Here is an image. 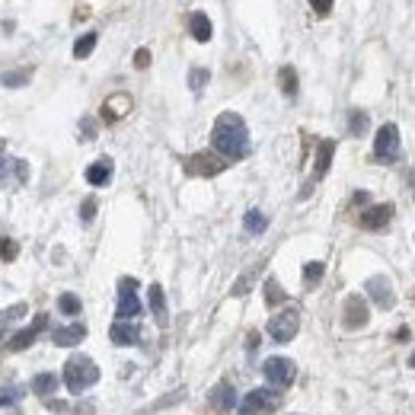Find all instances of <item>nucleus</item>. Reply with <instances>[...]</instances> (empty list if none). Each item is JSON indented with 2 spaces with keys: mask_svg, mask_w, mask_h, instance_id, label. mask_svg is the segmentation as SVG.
<instances>
[{
  "mask_svg": "<svg viewBox=\"0 0 415 415\" xmlns=\"http://www.w3.org/2000/svg\"><path fill=\"white\" fill-rule=\"evenodd\" d=\"M211 144H214V151H218L224 160H243L249 153V128H246V121H243L236 112L218 115L214 131H211Z\"/></svg>",
  "mask_w": 415,
  "mask_h": 415,
  "instance_id": "nucleus-1",
  "label": "nucleus"
},
{
  "mask_svg": "<svg viewBox=\"0 0 415 415\" xmlns=\"http://www.w3.org/2000/svg\"><path fill=\"white\" fill-rule=\"evenodd\" d=\"M99 380V368L86 355H74L64 364V384L70 393H83L86 386H93Z\"/></svg>",
  "mask_w": 415,
  "mask_h": 415,
  "instance_id": "nucleus-2",
  "label": "nucleus"
},
{
  "mask_svg": "<svg viewBox=\"0 0 415 415\" xmlns=\"http://www.w3.org/2000/svg\"><path fill=\"white\" fill-rule=\"evenodd\" d=\"M262 374H265V380L272 384V390H285V386L294 384L297 368L291 358H269V361L262 364Z\"/></svg>",
  "mask_w": 415,
  "mask_h": 415,
  "instance_id": "nucleus-3",
  "label": "nucleus"
},
{
  "mask_svg": "<svg viewBox=\"0 0 415 415\" xmlns=\"http://www.w3.org/2000/svg\"><path fill=\"white\" fill-rule=\"evenodd\" d=\"M281 406V396H278V390H249L246 393V400H243V406H240V412H246V415H269V412H275V409Z\"/></svg>",
  "mask_w": 415,
  "mask_h": 415,
  "instance_id": "nucleus-4",
  "label": "nucleus"
},
{
  "mask_svg": "<svg viewBox=\"0 0 415 415\" xmlns=\"http://www.w3.org/2000/svg\"><path fill=\"white\" fill-rule=\"evenodd\" d=\"M402 153L400 147V131H396V125H384V128L377 131V141H374V157L380 160V163H396Z\"/></svg>",
  "mask_w": 415,
  "mask_h": 415,
  "instance_id": "nucleus-5",
  "label": "nucleus"
},
{
  "mask_svg": "<svg viewBox=\"0 0 415 415\" xmlns=\"http://www.w3.org/2000/svg\"><path fill=\"white\" fill-rule=\"evenodd\" d=\"M119 319H137L141 317V301H137V281L135 278H121L119 281Z\"/></svg>",
  "mask_w": 415,
  "mask_h": 415,
  "instance_id": "nucleus-6",
  "label": "nucleus"
},
{
  "mask_svg": "<svg viewBox=\"0 0 415 415\" xmlns=\"http://www.w3.org/2000/svg\"><path fill=\"white\" fill-rule=\"evenodd\" d=\"M224 157L218 151H202V153H192L186 160V173L189 176H218L224 169Z\"/></svg>",
  "mask_w": 415,
  "mask_h": 415,
  "instance_id": "nucleus-7",
  "label": "nucleus"
},
{
  "mask_svg": "<svg viewBox=\"0 0 415 415\" xmlns=\"http://www.w3.org/2000/svg\"><path fill=\"white\" fill-rule=\"evenodd\" d=\"M297 329H301V313L297 310H285V313L269 319V335L275 342H291L297 335Z\"/></svg>",
  "mask_w": 415,
  "mask_h": 415,
  "instance_id": "nucleus-8",
  "label": "nucleus"
},
{
  "mask_svg": "<svg viewBox=\"0 0 415 415\" xmlns=\"http://www.w3.org/2000/svg\"><path fill=\"white\" fill-rule=\"evenodd\" d=\"M45 326H48V317H45V313H38V317H36V323H32V326H26L23 332H16V335H10L7 348H10V352H23V348H29L32 342L38 339V332L45 329Z\"/></svg>",
  "mask_w": 415,
  "mask_h": 415,
  "instance_id": "nucleus-9",
  "label": "nucleus"
},
{
  "mask_svg": "<svg viewBox=\"0 0 415 415\" xmlns=\"http://www.w3.org/2000/svg\"><path fill=\"white\" fill-rule=\"evenodd\" d=\"M368 294L374 297V303H377L380 310H390L393 303H396V294H393L390 281H386L384 275H374V278H368Z\"/></svg>",
  "mask_w": 415,
  "mask_h": 415,
  "instance_id": "nucleus-10",
  "label": "nucleus"
},
{
  "mask_svg": "<svg viewBox=\"0 0 415 415\" xmlns=\"http://www.w3.org/2000/svg\"><path fill=\"white\" fill-rule=\"evenodd\" d=\"M342 317H345V326L348 329H361L364 323H368V303H364V297H348L345 301V310H342Z\"/></svg>",
  "mask_w": 415,
  "mask_h": 415,
  "instance_id": "nucleus-11",
  "label": "nucleus"
},
{
  "mask_svg": "<svg viewBox=\"0 0 415 415\" xmlns=\"http://www.w3.org/2000/svg\"><path fill=\"white\" fill-rule=\"evenodd\" d=\"M393 218V204H374L361 214V227L364 230H384Z\"/></svg>",
  "mask_w": 415,
  "mask_h": 415,
  "instance_id": "nucleus-12",
  "label": "nucleus"
},
{
  "mask_svg": "<svg viewBox=\"0 0 415 415\" xmlns=\"http://www.w3.org/2000/svg\"><path fill=\"white\" fill-rule=\"evenodd\" d=\"M109 339H112L115 345H135V342L141 339V329H137V323L119 319V323H112V329H109Z\"/></svg>",
  "mask_w": 415,
  "mask_h": 415,
  "instance_id": "nucleus-13",
  "label": "nucleus"
},
{
  "mask_svg": "<svg viewBox=\"0 0 415 415\" xmlns=\"http://www.w3.org/2000/svg\"><path fill=\"white\" fill-rule=\"evenodd\" d=\"M131 112V96L128 93H115V96L106 99V106H103V119L106 121H119L121 115Z\"/></svg>",
  "mask_w": 415,
  "mask_h": 415,
  "instance_id": "nucleus-14",
  "label": "nucleus"
},
{
  "mask_svg": "<svg viewBox=\"0 0 415 415\" xmlns=\"http://www.w3.org/2000/svg\"><path fill=\"white\" fill-rule=\"evenodd\" d=\"M83 335H86V326L83 323H70V326H61V329H54V345L61 348H70V345H80Z\"/></svg>",
  "mask_w": 415,
  "mask_h": 415,
  "instance_id": "nucleus-15",
  "label": "nucleus"
},
{
  "mask_svg": "<svg viewBox=\"0 0 415 415\" xmlns=\"http://www.w3.org/2000/svg\"><path fill=\"white\" fill-rule=\"evenodd\" d=\"M332 153H335V141H319V151H317V166H313V179H323V176L329 173Z\"/></svg>",
  "mask_w": 415,
  "mask_h": 415,
  "instance_id": "nucleus-16",
  "label": "nucleus"
},
{
  "mask_svg": "<svg viewBox=\"0 0 415 415\" xmlns=\"http://www.w3.org/2000/svg\"><path fill=\"white\" fill-rule=\"evenodd\" d=\"M112 179V160H96L93 166H86V182L90 186H106Z\"/></svg>",
  "mask_w": 415,
  "mask_h": 415,
  "instance_id": "nucleus-17",
  "label": "nucleus"
},
{
  "mask_svg": "<svg viewBox=\"0 0 415 415\" xmlns=\"http://www.w3.org/2000/svg\"><path fill=\"white\" fill-rule=\"evenodd\" d=\"M211 406L214 409H224V412H227V409H234L236 406L234 386H230V384H218V386H214V390H211Z\"/></svg>",
  "mask_w": 415,
  "mask_h": 415,
  "instance_id": "nucleus-18",
  "label": "nucleus"
},
{
  "mask_svg": "<svg viewBox=\"0 0 415 415\" xmlns=\"http://www.w3.org/2000/svg\"><path fill=\"white\" fill-rule=\"evenodd\" d=\"M10 169L20 176V182L26 179V163H23V160L3 157V141H0V182H10Z\"/></svg>",
  "mask_w": 415,
  "mask_h": 415,
  "instance_id": "nucleus-19",
  "label": "nucleus"
},
{
  "mask_svg": "<svg viewBox=\"0 0 415 415\" xmlns=\"http://www.w3.org/2000/svg\"><path fill=\"white\" fill-rule=\"evenodd\" d=\"M189 29H192V36H195L198 42H208V38H211V20L198 10V13L189 16Z\"/></svg>",
  "mask_w": 415,
  "mask_h": 415,
  "instance_id": "nucleus-20",
  "label": "nucleus"
},
{
  "mask_svg": "<svg viewBox=\"0 0 415 415\" xmlns=\"http://www.w3.org/2000/svg\"><path fill=\"white\" fill-rule=\"evenodd\" d=\"M151 310H153V317H157V323L163 326L166 323V297H163V287L160 285H151Z\"/></svg>",
  "mask_w": 415,
  "mask_h": 415,
  "instance_id": "nucleus-21",
  "label": "nucleus"
},
{
  "mask_svg": "<svg viewBox=\"0 0 415 415\" xmlns=\"http://www.w3.org/2000/svg\"><path fill=\"white\" fill-rule=\"evenodd\" d=\"M32 390L38 393V396H48V393L58 390V374H38L36 380H32Z\"/></svg>",
  "mask_w": 415,
  "mask_h": 415,
  "instance_id": "nucleus-22",
  "label": "nucleus"
},
{
  "mask_svg": "<svg viewBox=\"0 0 415 415\" xmlns=\"http://www.w3.org/2000/svg\"><path fill=\"white\" fill-rule=\"evenodd\" d=\"M278 80H281V93L294 99L297 96V74H294V68H281L278 70Z\"/></svg>",
  "mask_w": 415,
  "mask_h": 415,
  "instance_id": "nucleus-23",
  "label": "nucleus"
},
{
  "mask_svg": "<svg viewBox=\"0 0 415 415\" xmlns=\"http://www.w3.org/2000/svg\"><path fill=\"white\" fill-rule=\"evenodd\" d=\"M243 227H246L249 234H262L265 227H269V218H265L262 211H256V208H252V211L243 218Z\"/></svg>",
  "mask_w": 415,
  "mask_h": 415,
  "instance_id": "nucleus-24",
  "label": "nucleus"
},
{
  "mask_svg": "<svg viewBox=\"0 0 415 415\" xmlns=\"http://www.w3.org/2000/svg\"><path fill=\"white\" fill-rule=\"evenodd\" d=\"M348 131L355 137H361L364 131H368V112H361V109H352V115H348Z\"/></svg>",
  "mask_w": 415,
  "mask_h": 415,
  "instance_id": "nucleus-25",
  "label": "nucleus"
},
{
  "mask_svg": "<svg viewBox=\"0 0 415 415\" xmlns=\"http://www.w3.org/2000/svg\"><path fill=\"white\" fill-rule=\"evenodd\" d=\"M96 48V32H86V36L77 38V45H74V58H86V54Z\"/></svg>",
  "mask_w": 415,
  "mask_h": 415,
  "instance_id": "nucleus-26",
  "label": "nucleus"
},
{
  "mask_svg": "<svg viewBox=\"0 0 415 415\" xmlns=\"http://www.w3.org/2000/svg\"><path fill=\"white\" fill-rule=\"evenodd\" d=\"M58 307H61V313H68V317H77V313H80V297L77 294H61L58 297Z\"/></svg>",
  "mask_w": 415,
  "mask_h": 415,
  "instance_id": "nucleus-27",
  "label": "nucleus"
},
{
  "mask_svg": "<svg viewBox=\"0 0 415 415\" xmlns=\"http://www.w3.org/2000/svg\"><path fill=\"white\" fill-rule=\"evenodd\" d=\"M285 301V291H281V285L275 278H269L265 281V303H269V307H275V303H281Z\"/></svg>",
  "mask_w": 415,
  "mask_h": 415,
  "instance_id": "nucleus-28",
  "label": "nucleus"
},
{
  "mask_svg": "<svg viewBox=\"0 0 415 415\" xmlns=\"http://www.w3.org/2000/svg\"><path fill=\"white\" fill-rule=\"evenodd\" d=\"M323 272H326L323 262H307L303 265V281H307V285H317V281L323 278Z\"/></svg>",
  "mask_w": 415,
  "mask_h": 415,
  "instance_id": "nucleus-29",
  "label": "nucleus"
},
{
  "mask_svg": "<svg viewBox=\"0 0 415 415\" xmlns=\"http://www.w3.org/2000/svg\"><path fill=\"white\" fill-rule=\"evenodd\" d=\"M208 77H211V74H208L204 68H192V70H189V86H192L195 93H202L204 83H208Z\"/></svg>",
  "mask_w": 415,
  "mask_h": 415,
  "instance_id": "nucleus-30",
  "label": "nucleus"
},
{
  "mask_svg": "<svg viewBox=\"0 0 415 415\" xmlns=\"http://www.w3.org/2000/svg\"><path fill=\"white\" fill-rule=\"evenodd\" d=\"M252 278H256V272H246V275H243V278L234 285V291H230V294H234V297H243V294L249 291V285H252Z\"/></svg>",
  "mask_w": 415,
  "mask_h": 415,
  "instance_id": "nucleus-31",
  "label": "nucleus"
},
{
  "mask_svg": "<svg viewBox=\"0 0 415 415\" xmlns=\"http://www.w3.org/2000/svg\"><path fill=\"white\" fill-rule=\"evenodd\" d=\"M20 386H3V390H0V406H10V402H16L20 400Z\"/></svg>",
  "mask_w": 415,
  "mask_h": 415,
  "instance_id": "nucleus-32",
  "label": "nucleus"
},
{
  "mask_svg": "<svg viewBox=\"0 0 415 415\" xmlns=\"http://www.w3.org/2000/svg\"><path fill=\"white\" fill-rule=\"evenodd\" d=\"M16 243L13 240H0V262H7V259H16Z\"/></svg>",
  "mask_w": 415,
  "mask_h": 415,
  "instance_id": "nucleus-33",
  "label": "nucleus"
},
{
  "mask_svg": "<svg viewBox=\"0 0 415 415\" xmlns=\"http://www.w3.org/2000/svg\"><path fill=\"white\" fill-rule=\"evenodd\" d=\"M29 74H32V70H16V74L3 77V83H7V86H23V83L29 80Z\"/></svg>",
  "mask_w": 415,
  "mask_h": 415,
  "instance_id": "nucleus-34",
  "label": "nucleus"
},
{
  "mask_svg": "<svg viewBox=\"0 0 415 415\" xmlns=\"http://www.w3.org/2000/svg\"><path fill=\"white\" fill-rule=\"evenodd\" d=\"M80 218H83V220H93V218H96V198H86V202L80 204Z\"/></svg>",
  "mask_w": 415,
  "mask_h": 415,
  "instance_id": "nucleus-35",
  "label": "nucleus"
},
{
  "mask_svg": "<svg viewBox=\"0 0 415 415\" xmlns=\"http://www.w3.org/2000/svg\"><path fill=\"white\" fill-rule=\"evenodd\" d=\"M332 3H335V0H310V7L317 10L319 16H326V13H329V10H332Z\"/></svg>",
  "mask_w": 415,
  "mask_h": 415,
  "instance_id": "nucleus-36",
  "label": "nucleus"
},
{
  "mask_svg": "<svg viewBox=\"0 0 415 415\" xmlns=\"http://www.w3.org/2000/svg\"><path fill=\"white\" fill-rule=\"evenodd\" d=\"M151 64V52L147 48H137L135 52V68H147Z\"/></svg>",
  "mask_w": 415,
  "mask_h": 415,
  "instance_id": "nucleus-37",
  "label": "nucleus"
},
{
  "mask_svg": "<svg viewBox=\"0 0 415 415\" xmlns=\"http://www.w3.org/2000/svg\"><path fill=\"white\" fill-rule=\"evenodd\" d=\"M80 131H83L86 137L96 135V125H93V119H83V121H80Z\"/></svg>",
  "mask_w": 415,
  "mask_h": 415,
  "instance_id": "nucleus-38",
  "label": "nucleus"
},
{
  "mask_svg": "<svg viewBox=\"0 0 415 415\" xmlns=\"http://www.w3.org/2000/svg\"><path fill=\"white\" fill-rule=\"evenodd\" d=\"M246 345H249V352H256V345H259V335H256V332L249 335V342H246Z\"/></svg>",
  "mask_w": 415,
  "mask_h": 415,
  "instance_id": "nucleus-39",
  "label": "nucleus"
},
{
  "mask_svg": "<svg viewBox=\"0 0 415 415\" xmlns=\"http://www.w3.org/2000/svg\"><path fill=\"white\" fill-rule=\"evenodd\" d=\"M368 202V192H355V204H364Z\"/></svg>",
  "mask_w": 415,
  "mask_h": 415,
  "instance_id": "nucleus-40",
  "label": "nucleus"
},
{
  "mask_svg": "<svg viewBox=\"0 0 415 415\" xmlns=\"http://www.w3.org/2000/svg\"><path fill=\"white\" fill-rule=\"evenodd\" d=\"M409 368H415V352H412V355H409Z\"/></svg>",
  "mask_w": 415,
  "mask_h": 415,
  "instance_id": "nucleus-41",
  "label": "nucleus"
},
{
  "mask_svg": "<svg viewBox=\"0 0 415 415\" xmlns=\"http://www.w3.org/2000/svg\"><path fill=\"white\" fill-rule=\"evenodd\" d=\"M240 415H246V412H240Z\"/></svg>",
  "mask_w": 415,
  "mask_h": 415,
  "instance_id": "nucleus-42",
  "label": "nucleus"
}]
</instances>
